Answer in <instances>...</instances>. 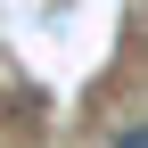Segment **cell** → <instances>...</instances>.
Segmentation results:
<instances>
[{
    "instance_id": "cell-1",
    "label": "cell",
    "mask_w": 148,
    "mask_h": 148,
    "mask_svg": "<svg viewBox=\"0 0 148 148\" xmlns=\"http://www.w3.org/2000/svg\"><path fill=\"white\" fill-rule=\"evenodd\" d=\"M115 148H148V123H132V132H115Z\"/></svg>"
}]
</instances>
